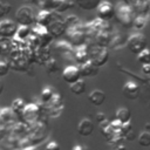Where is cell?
<instances>
[{
  "instance_id": "6da1fadb",
  "label": "cell",
  "mask_w": 150,
  "mask_h": 150,
  "mask_svg": "<svg viewBox=\"0 0 150 150\" xmlns=\"http://www.w3.org/2000/svg\"><path fill=\"white\" fill-rule=\"evenodd\" d=\"M87 49H88V60L93 64H95L96 67L100 68L101 66L107 63V61L109 59V52H108L107 47L97 46L95 43H89V45H87Z\"/></svg>"
},
{
  "instance_id": "7a4b0ae2",
  "label": "cell",
  "mask_w": 150,
  "mask_h": 150,
  "mask_svg": "<svg viewBox=\"0 0 150 150\" xmlns=\"http://www.w3.org/2000/svg\"><path fill=\"white\" fill-rule=\"evenodd\" d=\"M64 34L67 35V39H68L69 43L73 47H79V46L86 45V42H87V36H86V32H84V25H82V22L76 25V26L66 27Z\"/></svg>"
},
{
  "instance_id": "3957f363",
  "label": "cell",
  "mask_w": 150,
  "mask_h": 150,
  "mask_svg": "<svg viewBox=\"0 0 150 150\" xmlns=\"http://www.w3.org/2000/svg\"><path fill=\"white\" fill-rule=\"evenodd\" d=\"M132 8L130 5L125 4V2H118L116 8H115V15L117 18V20L125 27L131 26L132 23Z\"/></svg>"
},
{
  "instance_id": "277c9868",
  "label": "cell",
  "mask_w": 150,
  "mask_h": 150,
  "mask_svg": "<svg viewBox=\"0 0 150 150\" xmlns=\"http://www.w3.org/2000/svg\"><path fill=\"white\" fill-rule=\"evenodd\" d=\"M146 45H148V41H146V38L142 34V33H135V34H131L128 40H127V46L129 48V50L134 54H139L142 50H144L146 48Z\"/></svg>"
},
{
  "instance_id": "5b68a950",
  "label": "cell",
  "mask_w": 150,
  "mask_h": 150,
  "mask_svg": "<svg viewBox=\"0 0 150 150\" xmlns=\"http://www.w3.org/2000/svg\"><path fill=\"white\" fill-rule=\"evenodd\" d=\"M15 21L20 26H29L35 22V13L29 6H21L15 13Z\"/></svg>"
},
{
  "instance_id": "8992f818",
  "label": "cell",
  "mask_w": 150,
  "mask_h": 150,
  "mask_svg": "<svg viewBox=\"0 0 150 150\" xmlns=\"http://www.w3.org/2000/svg\"><path fill=\"white\" fill-rule=\"evenodd\" d=\"M48 33L52 35V38H60L61 35L64 34L66 32V23H64V19L60 18L57 13L54 12V16L53 20L50 21V23L46 27Z\"/></svg>"
},
{
  "instance_id": "52a82bcc",
  "label": "cell",
  "mask_w": 150,
  "mask_h": 150,
  "mask_svg": "<svg viewBox=\"0 0 150 150\" xmlns=\"http://www.w3.org/2000/svg\"><path fill=\"white\" fill-rule=\"evenodd\" d=\"M21 118L26 122V123H33L35 122L39 116H40V108L39 105L34 104V103H29V104H26L22 112H21Z\"/></svg>"
},
{
  "instance_id": "ba28073f",
  "label": "cell",
  "mask_w": 150,
  "mask_h": 150,
  "mask_svg": "<svg viewBox=\"0 0 150 150\" xmlns=\"http://www.w3.org/2000/svg\"><path fill=\"white\" fill-rule=\"evenodd\" d=\"M18 26L14 21L5 19L0 21V38L2 39H13L16 33Z\"/></svg>"
},
{
  "instance_id": "9c48e42d",
  "label": "cell",
  "mask_w": 150,
  "mask_h": 150,
  "mask_svg": "<svg viewBox=\"0 0 150 150\" xmlns=\"http://www.w3.org/2000/svg\"><path fill=\"white\" fill-rule=\"evenodd\" d=\"M97 18L102 21H108L112 19L115 15V8L109 1H101V4L97 6Z\"/></svg>"
},
{
  "instance_id": "30bf717a",
  "label": "cell",
  "mask_w": 150,
  "mask_h": 150,
  "mask_svg": "<svg viewBox=\"0 0 150 150\" xmlns=\"http://www.w3.org/2000/svg\"><path fill=\"white\" fill-rule=\"evenodd\" d=\"M50 59V49L49 46H39L36 48L33 49V61L39 63V64H43Z\"/></svg>"
},
{
  "instance_id": "8fae6325",
  "label": "cell",
  "mask_w": 150,
  "mask_h": 150,
  "mask_svg": "<svg viewBox=\"0 0 150 150\" xmlns=\"http://www.w3.org/2000/svg\"><path fill=\"white\" fill-rule=\"evenodd\" d=\"M62 79L69 84H73L76 81L81 80V74H80L79 67L77 66H68V67H66L63 69V71H62Z\"/></svg>"
},
{
  "instance_id": "7c38bea8",
  "label": "cell",
  "mask_w": 150,
  "mask_h": 150,
  "mask_svg": "<svg viewBox=\"0 0 150 150\" xmlns=\"http://www.w3.org/2000/svg\"><path fill=\"white\" fill-rule=\"evenodd\" d=\"M79 70H80V74H81V77H94L97 75L98 73V67H96L95 64H93L89 60L82 64H79Z\"/></svg>"
},
{
  "instance_id": "4fadbf2b",
  "label": "cell",
  "mask_w": 150,
  "mask_h": 150,
  "mask_svg": "<svg viewBox=\"0 0 150 150\" xmlns=\"http://www.w3.org/2000/svg\"><path fill=\"white\" fill-rule=\"evenodd\" d=\"M122 93L128 100H136L139 96V87L135 82L129 81L123 86Z\"/></svg>"
},
{
  "instance_id": "5bb4252c",
  "label": "cell",
  "mask_w": 150,
  "mask_h": 150,
  "mask_svg": "<svg viewBox=\"0 0 150 150\" xmlns=\"http://www.w3.org/2000/svg\"><path fill=\"white\" fill-rule=\"evenodd\" d=\"M77 132L79 135L87 137L90 136L94 132V123L89 118H82L77 125Z\"/></svg>"
},
{
  "instance_id": "9a60e30c",
  "label": "cell",
  "mask_w": 150,
  "mask_h": 150,
  "mask_svg": "<svg viewBox=\"0 0 150 150\" xmlns=\"http://www.w3.org/2000/svg\"><path fill=\"white\" fill-rule=\"evenodd\" d=\"M93 40H94V42H91V43H95V45L102 46V47H107L111 41V34H110L108 27L102 29L101 32H98Z\"/></svg>"
},
{
  "instance_id": "2e32d148",
  "label": "cell",
  "mask_w": 150,
  "mask_h": 150,
  "mask_svg": "<svg viewBox=\"0 0 150 150\" xmlns=\"http://www.w3.org/2000/svg\"><path fill=\"white\" fill-rule=\"evenodd\" d=\"M53 16H54V12L53 11L42 9L35 15V23L40 25L42 27H47L50 23V21L53 20Z\"/></svg>"
},
{
  "instance_id": "e0dca14e",
  "label": "cell",
  "mask_w": 150,
  "mask_h": 150,
  "mask_svg": "<svg viewBox=\"0 0 150 150\" xmlns=\"http://www.w3.org/2000/svg\"><path fill=\"white\" fill-rule=\"evenodd\" d=\"M73 55H74L75 61H76L79 64H82V63L87 62V61H88V49H87V45H82V46H79V47H74Z\"/></svg>"
},
{
  "instance_id": "ac0fdd59",
  "label": "cell",
  "mask_w": 150,
  "mask_h": 150,
  "mask_svg": "<svg viewBox=\"0 0 150 150\" xmlns=\"http://www.w3.org/2000/svg\"><path fill=\"white\" fill-rule=\"evenodd\" d=\"M88 100H89V102H90L93 105L100 107V105H102L103 102L105 101V94H104V91H102V90H100V89H95V90H93V91L88 95Z\"/></svg>"
},
{
  "instance_id": "d6986e66",
  "label": "cell",
  "mask_w": 150,
  "mask_h": 150,
  "mask_svg": "<svg viewBox=\"0 0 150 150\" xmlns=\"http://www.w3.org/2000/svg\"><path fill=\"white\" fill-rule=\"evenodd\" d=\"M75 2H73L71 0H54V5H53V12L60 14L66 12L67 9L74 7Z\"/></svg>"
},
{
  "instance_id": "ffe728a7",
  "label": "cell",
  "mask_w": 150,
  "mask_h": 150,
  "mask_svg": "<svg viewBox=\"0 0 150 150\" xmlns=\"http://www.w3.org/2000/svg\"><path fill=\"white\" fill-rule=\"evenodd\" d=\"M75 4L84 11H93L96 9L97 6L101 4V0H75Z\"/></svg>"
},
{
  "instance_id": "44dd1931",
  "label": "cell",
  "mask_w": 150,
  "mask_h": 150,
  "mask_svg": "<svg viewBox=\"0 0 150 150\" xmlns=\"http://www.w3.org/2000/svg\"><path fill=\"white\" fill-rule=\"evenodd\" d=\"M115 120H117L122 124L127 123V122H130V120H131L130 110L128 108H118L116 110V114H115Z\"/></svg>"
},
{
  "instance_id": "7402d4cb",
  "label": "cell",
  "mask_w": 150,
  "mask_h": 150,
  "mask_svg": "<svg viewBox=\"0 0 150 150\" xmlns=\"http://www.w3.org/2000/svg\"><path fill=\"white\" fill-rule=\"evenodd\" d=\"M30 32H32V28L29 26H19L13 39L19 40V41H25L26 39L29 38Z\"/></svg>"
},
{
  "instance_id": "603a6c76",
  "label": "cell",
  "mask_w": 150,
  "mask_h": 150,
  "mask_svg": "<svg viewBox=\"0 0 150 150\" xmlns=\"http://www.w3.org/2000/svg\"><path fill=\"white\" fill-rule=\"evenodd\" d=\"M69 89H70V91H71L74 95H82V94L86 91L87 86H86V82L81 79V80L76 81L75 83L70 84V86H69Z\"/></svg>"
},
{
  "instance_id": "cb8c5ba5",
  "label": "cell",
  "mask_w": 150,
  "mask_h": 150,
  "mask_svg": "<svg viewBox=\"0 0 150 150\" xmlns=\"http://www.w3.org/2000/svg\"><path fill=\"white\" fill-rule=\"evenodd\" d=\"M25 105H26V104H25V101H23L22 98L18 97V98L13 100V102H12V107H11V110L13 111V114L21 115V112H22V110H23Z\"/></svg>"
},
{
  "instance_id": "d4e9b609",
  "label": "cell",
  "mask_w": 150,
  "mask_h": 150,
  "mask_svg": "<svg viewBox=\"0 0 150 150\" xmlns=\"http://www.w3.org/2000/svg\"><path fill=\"white\" fill-rule=\"evenodd\" d=\"M55 47H56L57 50H60V52H62V53H67V54H69V53L73 54V50H74V47H73L69 42H66V41H60V42H57V43L55 45Z\"/></svg>"
},
{
  "instance_id": "484cf974",
  "label": "cell",
  "mask_w": 150,
  "mask_h": 150,
  "mask_svg": "<svg viewBox=\"0 0 150 150\" xmlns=\"http://www.w3.org/2000/svg\"><path fill=\"white\" fill-rule=\"evenodd\" d=\"M54 94H55V91L53 90V88H50V87H45V88L42 89V91H41V100H42L45 103H48V102L52 100V97L54 96Z\"/></svg>"
},
{
  "instance_id": "4316f807",
  "label": "cell",
  "mask_w": 150,
  "mask_h": 150,
  "mask_svg": "<svg viewBox=\"0 0 150 150\" xmlns=\"http://www.w3.org/2000/svg\"><path fill=\"white\" fill-rule=\"evenodd\" d=\"M137 61L142 64H150V50L145 48L139 54H137Z\"/></svg>"
},
{
  "instance_id": "83f0119b",
  "label": "cell",
  "mask_w": 150,
  "mask_h": 150,
  "mask_svg": "<svg viewBox=\"0 0 150 150\" xmlns=\"http://www.w3.org/2000/svg\"><path fill=\"white\" fill-rule=\"evenodd\" d=\"M138 144L144 146V148L150 146V132L149 131H143V132L139 134V136H138Z\"/></svg>"
},
{
  "instance_id": "f1b7e54d",
  "label": "cell",
  "mask_w": 150,
  "mask_h": 150,
  "mask_svg": "<svg viewBox=\"0 0 150 150\" xmlns=\"http://www.w3.org/2000/svg\"><path fill=\"white\" fill-rule=\"evenodd\" d=\"M136 29H143L146 25V19L143 16V15H138L136 16L134 20H132V23H131Z\"/></svg>"
},
{
  "instance_id": "f546056e",
  "label": "cell",
  "mask_w": 150,
  "mask_h": 150,
  "mask_svg": "<svg viewBox=\"0 0 150 150\" xmlns=\"http://www.w3.org/2000/svg\"><path fill=\"white\" fill-rule=\"evenodd\" d=\"M45 67H46L47 71L50 73V74H53V73H55V71L59 70V64H57V62H56L54 59H52V57L45 63Z\"/></svg>"
},
{
  "instance_id": "4dcf8cb0",
  "label": "cell",
  "mask_w": 150,
  "mask_h": 150,
  "mask_svg": "<svg viewBox=\"0 0 150 150\" xmlns=\"http://www.w3.org/2000/svg\"><path fill=\"white\" fill-rule=\"evenodd\" d=\"M11 67H9V62L7 61H4V60H0V77H4L8 74Z\"/></svg>"
},
{
  "instance_id": "1f68e13d",
  "label": "cell",
  "mask_w": 150,
  "mask_h": 150,
  "mask_svg": "<svg viewBox=\"0 0 150 150\" xmlns=\"http://www.w3.org/2000/svg\"><path fill=\"white\" fill-rule=\"evenodd\" d=\"M12 9V6L7 2H2L0 1V19L4 18L5 15H7Z\"/></svg>"
},
{
  "instance_id": "d6a6232c",
  "label": "cell",
  "mask_w": 150,
  "mask_h": 150,
  "mask_svg": "<svg viewBox=\"0 0 150 150\" xmlns=\"http://www.w3.org/2000/svg\"><path fill=\"white\" fill-rule=\"evenodd\" d=\"M46 150H61V146H60V144L57 142L52 141L46 145Z\"/></svg>"
},
{
  "instance_id": "836d02e7",
  "label": "cell",
  "mask_w": 150,
  "mask_h": 150,
  "mask_svg": "<svg viewBox=\"0 0 150 150\" xmlns=\"http://www.w3.org/2000/svg\"><path fill=\"white\" fill-rule=\"evenodd\" d=\"M123 138H125L127 141H134V139L136 138V132L134 131V129H131L129 132H127V134L123 136Z\"/></svg>"
},
{
  "instance_id": "e575fe53",
  "label": "cell",
  "mask_w": 150,
  "mask_h": 150,
  "mask_svg": "<svg viewBox=\"0 0 150 150\" xmlns=\"http://www.w3.org/2000/svg\"><path fill=\"white\" fill-rule=\"evenodd\" d=\"M95 118H96V122H98V123H102V122H105V121H107V116H105V114H103L102 111L97 112L96 116H95Z\"/></svg>"
},
{
  "instance_id": "d590c367",
  "label": "cell",
  "mask_w": 150,
  "mask_h": 150,
  "mask_svg": "<svg viewBox=\"0 0 150 150\" xmlns=\"http://www.w3.org/2000/svg\"><path fill=\"white\" fill-rule=\"evenodd\" d=\"M142 70L145 75H150V64H143Z\"/></svg>"
},
{
  "instance_id": "8d00e7d4",
  "label": "cell",
  "mask_w": 150,
  "mask_h": 150,
  "mask_svg": "<svg viewBox=\"0 0 150 150\" xmlns=\"http://www.w3.org/2000/svg\"><path fill=\"white\" fill-rule=\"evenodd\" d=\"M71 150H89L88 146H83V145H80V144H76L71 148Z\"/></svg>"
},
{
  "instance_id": "74e56055",
  "label": "cell",
  "mask_w": 150,
  "mask_h": 150,
  "mask_svg": "<svg viewBox=\"0 0 150 150\" xmlns=\"http://www.w3.org/2000/svg\"><path fill=\"white\" fill-rule=\"evenodd\" d=\"M4 89H5V86H4V82L0 80V95L4 93Z\"/></svg>"
},
{
  "instance_id": "f35d334b",
  "label": "cell",
  "mask_w": 150,
  "mask_h": 150,
  "mask_svg": "<svg viewBox=\"0 0 150 150\" xmlns=\"http://www.w3.org/2000/svg\"><path fill=\"white\" fill-rule=\"evenodd\" d=\"M144 128H145V131H149L150 132V123H146Z\"/></svg>"
},
{
  "instance_id": "ab89813d",
  "label": "cell",
  "mask_w": 150,
  "mask_h": 150,
  "mask_svg": "<svg viewBox=\"0 0 150 150\" xmlns=\"http://www.w3.org/2000/svg\"><path fill=\"white\" fill-rule=\"evenodd\" d=\"M116 150H125V146H124V145H118V146L116 148Z\"/></svg>"
},
{
  "instance_id": "60d3db41",
  "label": "cell",
  "mask_w": 150,
  "mask_h": 150,
  "mask_svg": "<svg viewBox=\"0 0 150 150\" xmlns=\"http://www.w3.org/2000/svg\"><path fill=\"white\" fill-rule=\"evenodd\" d=\"M0 55H1V43H0Z\"/></svg>"
},
{
  "instance_id": "b9f144b4",
  "label": "cell",
  "mask_w": 150,
  "mask_h": 150,
  "mask_svg": "<svg viewBox=\"0 0 150 150\" xmlns=\"http://www.w3.org/2000/svg\"><path fill=\"white\" fill-rule=\"evenodd\" d=\"M148 87H149V90H150V82H149V86Z\"/></svg>"
},
{
  "instance_id": "7bdbcfd3",
  "label": "cell",
  "mask_w": 150,
  "mask_h": 150,
  "mask_svg": "<svg viewBox=\"0 0 150 150\" xmlns=\"http://www.w3.org/2000/svg\"><path fill=\"white\" fill-rule=\"evenodd\" d=\"M0 150H2V149H0Z\"/></svg>"
}]
</instances>
